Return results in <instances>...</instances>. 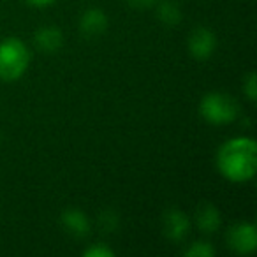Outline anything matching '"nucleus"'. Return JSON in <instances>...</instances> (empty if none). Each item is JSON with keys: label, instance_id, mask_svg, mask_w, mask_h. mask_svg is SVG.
Returning <instances> with one entry per match:
<instances>
[{"label": "nucleus", "instance_id": "1", "mask_svg": "<svg viewBox=\"0 0 257 257\" xmlns=\"http://www.w3.org/2000/svg\"><path fill=\"white\" fill-rule=\"evenodd\" d=\"M217 168L225 180L234 183L248 182L257 169V145L252 138H232L217 154Z\"/></svg>", "mask_w": 257, "mask_h": 257}, {"label": "nucleus", "instance_id": "2", "mask_svg": "<svg viewBox=\"0 0 257 257\" xmlns=\"http://www.w3.org/2000/svg\"><path fill=\"white\" fill-rule=\"evenodd\" d=\"M30 65V50L22 39L9 37L0 43V79L16 81Z\"/></svg>", "mask_w": 257, "mask_h": 257}, {"label": "nucleus", "instance_id": "3", "mask_svg": "<svg viewBox=\"0 0 257 257\" xmlns=\"http://www.w3.org/2000/svg\"><path fill=\"white\" fill-rule=\"evenodd\" d=\"M203 120L213 125H225L239 116V104L234 97L222 92H211L203 97L199 104Z\"/></svg>", "mask_w": 257, "mask_h": 257}, {"label": "nucleus", "instance_id": "4", "mask_svg": "<svg viewBox=\"0 0 257 257\" xmlns=\"http://www.w3.org/2000/svg\"><path fill=\"white\" fill-rule=\"evenodd\" d=\"M227 246L239 255L253 253L257 248V229L250 222H238L227 231Z\"/></svg>", "mask_w": 257, "mask_h": 257}, {"label": "nucleus", "instance_id": "5", "mask_svg": "<svg viewBox=\"0 0 257 257\" xmlns=\"http://www.w3.org/2000/svg\"><path fill=\"white\" fill-rule=\"evenodd\" d=\"M215 50H217V37L213 30L206 27H197L192 30L189 37V51L196 60H208L215 53Z\"/></svg>", "mask_w": 257, "mask_h": 257}, {"label": "nucleus", "instance_id": "6", "mask_svg": "<svg viewBox=\"0 0 257 257\" xmlns=\"http://www.w3.org/2000/svg\"><path fill=\"white\" fill-rule=\"evenodd\" d=\"M190 220L183 211L180 210H169L166 211L164 220H162V231H164L166 238L171 241L178 243L183 241L189 234Z\"/></svg>", "mask_w": 257, "mask_h": 257}, {"label": "nucleus", "instance_id": "7", "mask_svg": "<svg viewBox=\"0 0 257 257\" xmlns=\"http://www.w3.org/2000/svg\"><path fill=\"white\" fill-rule=\"evenodd\" d=\"M79 30L85 37H99L107 30V16L100 9H88L79 18Z\"/></svg>", "mask_w": 257, "mask_h": 257}, {"label": "nucleus", "instance_id": "8", "mask_svg": "<svg viewBox=\"0 0 257 257\" xmlns=\"http://www.w3.org/2000/svg\"><path fill=\"white\" fill-rule=\"evenodd\" d=\"M62 225L69 234L76 236V238H85L90 232V220L86 217L85 211L78 210V208H69L62 213L60 217Z\"/></svg>", "mask_w": 257, "mask_h": 257}, {"label": "nucleus", "instance_id": "9", "mask_svg": "<svg viewBox=\"0 0 257 257\" xmlns=\"http://www.w3.org/2000/svg\"><path fill=\"white\" fill-rule=\"evenodd\" d=\"M34 41H36V46L39 51H43V53H55L64 44V34H62V30L58 27H41L36 32Z\"/></svg>", "mask_w": 257, "mask_h": 257}, {"label": "nucleus", "instance_id": "10", "mask_svg": "<svg viewBox=\"0 0 257 257\" xmlns=\"http://www.w3.org/2000/svg\"><path fill=\"white\" fill-rule=\"evenodd\" d=\"M220 211L211 203H203L196 211V225L204 234H213L220 227Z\"/></svg>", "mask_w": 257, "mask_h": 257}, {"label": "nucleus", "instance_id": "11", "mask_svg": "<svg viewBox=\"0 0 257 257\" xmlns=\"http://www.w3.org/2000/svg\"><path fill=\"white\" fill-rule=\"evenodd\" d=\"M157 16L166 25H178L182 22V9L173 0H164L157 8Z\"/></svg>", "mask_w": 257, "mask_h": 257}, {"label": "nucleus", "instance_id": "12", "mask_svg": "<svg viewBox=\"0 0 257 257\" xmlns=\"http://www.w3.org/2000/svg\"><path fill=\"white\" fill-rule=\"evenodd\" d=\"M215 253V248L208 241H196L190 248L185 250L187 257H211Z\"/></svg>", "mask_w": 257, "mask_h": 257}, {"label": "nucleus", "instance_id": "13", "mask_svg": "<svg viewBox=\"0 0 257 257\" xmlns=\"http://www.w3.org/2000/svg\"><path fill=\"white\" fill-rule=\"evenodd\" d=\"M243 88H245V93H246V97H248L250 102H255V99H257V79H255V74H253V72H250L248 78L245 79Z\"/></svg>", "mask_w": 257, "mask_h": 257}, {"label": "nucleus", "instance_id": "14", "mask_svg": "<svg viewBox=\"0 0 257 257\" xmlns=\"http://www.w3.org/2000/svg\"><path fill=\"white\" fill-rule=\"evenodd\" d=\"M83 255L85 257H113L114 252L104 245H93V246H90V248H86L85 252H83Z\"/></svg>", "mask_w": 257, "mask_h": 257}, {"label": "nucleus", "instance_id": "15", "mask_svg": "<svg viewBox=\"0 0 257 257\" xmlns=\"http://www.w3.org/2000/svg\"><path fill=\"white\" fill-rule=\"evenodd\" d=\"M25 2L29 6H32V8H37V9L50 8V6L55 4V0H25Z\"/></svg>", "mask_w": 257, "mask_h": 257}, {"label": "nucleus", "instance_id": "16", "mask_svg": "<svg viewBox=\"0 0 257 257\" xmlns=\"http://www.w3.org/2000/svg\"><path fill=\"white\" fill-rule=\"evenodd\" d=\"M127 2L133 6V8H138V9L152 8V6L155 4V0H127Z\"/></svg>", "mask_w": 257, "mask_h": 257}]
</instances>
